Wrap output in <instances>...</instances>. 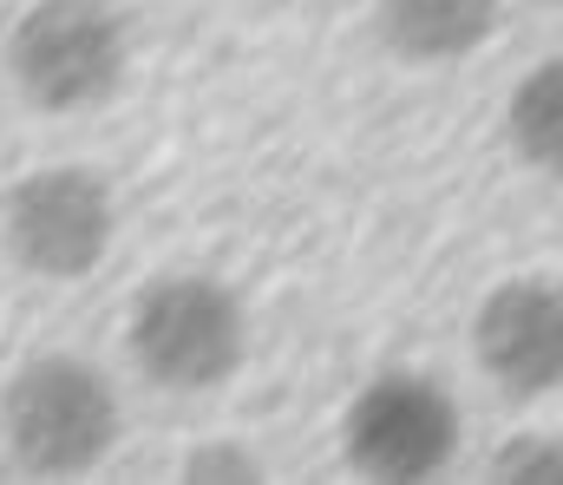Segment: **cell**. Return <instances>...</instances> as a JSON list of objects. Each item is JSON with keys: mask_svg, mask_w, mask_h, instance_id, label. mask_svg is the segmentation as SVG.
<instances>
[{"mask_svg": "<svg viewBox=\"0 0 563 485\" xmlns=\"http://www.w3.org/2000/svg\"><path fill=\"white\" fill-rule=\"evenodd\" d=\"M551 7H563V0H551Z\"/></svg>", "mask_w": 563, "mask_h": 485, "instance_id": "cell-11", "label": "cell"}, {"mask_svg": "<svg viewBox=\"0 0 563 485\" xmlns=\"http://www.w3.org/2000/svg\"><path fill=\"white\" fill-rule=\"evenodd\" d=\"M472 354L485 381L511 400H544L563 387V283H498L472 316Z\"/></svg>", "mask_w": 563, "mask_h": 485, "instance_id": "cell-6", "label": "cell"}, {"mask_svg": "<svg viewBox=\"0 0 563 485\" xmlns=\"http://www.w3.org/2000/svg\"><path fill=\"white\" fill-rule=\"evenodd\" d=\"M0 433L13 466L40 480H79L119 447V394L79 354H33L0 394Z\"/></svg>", "mask_w": 563, "mask_h": 485, "instance_id": "cell-1", "label": "cell"}, {"mask_svg": "<svg viewBox=\"0 0 563 485\" xmlns=\"http://www.w3.org/2000/svg\"><path fill=\"white\" fill-rule=\"evenodd\" d=\"M374 20L407 66H452L492 40L498 0H374Z\"/></svg>", "mask_w": 563, "mask_h": 485, "instance_id": "cell-7", "label": "cell"}, {"mask_svg": "<svg viewBox=\"0 0 563 485\" xmlns=\"http://www.w3.org/2000/svg\"><path fill=\"white\" fill-rule=\"evenodd\" d=\"M125 348H132V361H139V374L151 387H164V394H210L250 354L243 296L230 283L203 276V269L157 276L132 302Z\"/></svg>", "mask_w": 563, "mask_h": 485, "instance_id": "cell-2", "label": "cell"}, {"mask_svg": "<svg viewBox=\"0 0 563 485\" xmlns=\"http://www.w3.org/2000/svg\"><path fill=\"white\" fill-rule=\"evenodd\" d=\"M492 480L511 485H563V440H511L492 460Z\"/></svg>", "mask_w": 563, "mask_h": 485, "instance_id": "cell-9", "label": "cell"}, {"mask_svg": "<svg viewBox=\"0 0 563 485\" xmlns=\"http://www.w3.org/2000/svg\"><path fill=\"white\" fill-rule=\"evenodd\" d=\"M505 139H511V152L531 164V170L563 177V59L531 66V73L511 86Z\"/></svg>", "mask_w": 563, "mask_h": 485, "instance_id": "cell-8", "label": "cell"}, {"mask_svg": "<svg viewBox=\"0 0 563 485\" xmlns=\"http://www.w3.org/2000/svg\"><path fill=\"white\" fill-rule=\"evenodd\" d=\"M341 453L367 480H439L459 460V400L432 374H374L347 400Z\"/></svg>", "mask_w": 563, "mask_h": 485, "instance_id": "cell-4", "label": "cell"}, {"mask_svg": "<svg viewBox=\"0 0 563 485\" xmlns=\"http://www.w3.org/2000/svg\"><path fill=\"white\" fill-rule=\"evenodd\" d=\"M112 230H119L112 190L86 164H53L7 190V250L20 269L46 283H79L86 269H99Z\"/></svg>", "mask_w": 563, "mask_h": 485, "instance_id": "cell-5", "label": "cell"}, {"mask_svg": "<svg viewBox=\"0 0 563 485\" xmlns=\"http://www.w3.org/2000/svg\"><path fill=\"white\" fill-rule=\"evenodd\" d=\"M132 33L112 0H33L13 20L7 73L40 112H92L125 86Z\"/></svg>", "mask_w": 563, "mask_h": 485, "instance_id": "cell-3", "label": "cell"}, {"mask_svg": "<svg viewBox=\"0 0 563 485\" xmlns=\"http://www.w3.org/2000/svg\"><path fill=\"white\" fill-rule=\"evenodd\" d=\"M184 480H263V466L243 447H210V453H190L184 460Z\"/></svg>", "mask_w": 563, "mask_h": 485, "instance_id": "cell-10", "label": "cell"}]
</instances>
